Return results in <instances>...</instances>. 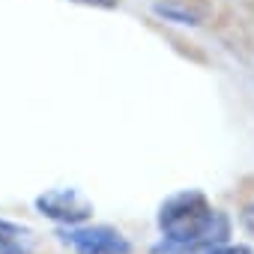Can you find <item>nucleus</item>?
I'll list each match as a JSON object with an SVG mask.
<instances>
[{
  "instance_id": "f257e3e1",
  "label": "nucleus",
  "mask_w": 254,
  "mask_h": 254,
  "mask_svg": "<svg viewBox=\"0 0 254 254\" xmlns=\"http://www.w3.org/2000/svg\"><path fill=\"white\" fill-rule=\"evenodd\" d=\"M159 227L168 236V245L159 248L165 254H174V251L191 254L194 248H203V245L206 248L221 245L230 230L224 212L212 209L200 191H183L171 197L159 212Z\"/></svg>"
},
{
  "instance_id": "f03ea898",
  "label": "nucleus",
  "mask_w": 254,
  "mask_h": 254,
  "mask_svg": "<svg viewBox=\"0 0 254 254\" xmlns=\"http://www.w3.org/2000/svg\"><path fill=\"white\" fill-rule=\"evenodd\" d=\"M78 254H129L132 245L111 227H75L60 233Z\"/></svg>"
},
{
  "instance_id": "7ed1b4c3",
  "label": "nucleus",
  "mask_w": 254,
  "mask_h": 254,
  "mask_svg": "<svg viewBox=\"0 0 254 254\" xmlns=\"http://www.w3.org/2000/svg\"><path fill=\"white\" fill-rule=\"evenodd\" d=\"M39 212L54 218V221H63V224H78L84 218H90L93 206L72 189H60V191H48L36 200Z\"/></svg>"
},
{
  "instance_id": "20e7f679",
  "label": "nucleus",
  "mask_w": 254,
  "mask_h": 254,
  "mask_svg": "<svg viewBox=\"0 0 254 254\" xmlns=\"http://www.w3.org/2000/svg\"><path fill=\"white\" fill-rule=\"evenodd\" d=\"M33 251V233L27 227L0 221V254H30Z\"/></svg>"
},
{
  "instance_id": "39448f33",
  "label": "nucleus",
  "mask_w": 254,
  "mask_h": 254,
  "mask_svg": "<svg viewBox=\"0 0 254 254\" xmlns=\"http://www.w3.org/2000/svg\"><path fill=\"white\" fill-rule=\"evenodd\" d=\"M156 15L174 18V21H180V24H197V15H194V12L180 9V6H174V3H159V6H156Z\"/></svg>"
},
{
  "instance_id": "423d86ee",
  "label": "nucleus",
  "mask_w": 254,
  "mask_h": 254,
  "mask_svg": "<svg viewBox=\"0 0 254 254\" xmlns=\"http://www.w3.org/2000/svg\"><path fill=\"white\" fill-rule=\"evenodd\" d=\"M206 254H251V251L242 245H212V248H206Z\"/></svg>"
},
{
  "instance_id": "0eeeda50",
  "label": "nucleus",
  "mask_w": 254,
  "mask_h": 254,
  "mask_svg": "<svg viewBox=\"0 0 254 254\" xmlns=\"http://www.w3.org/2000/svg\"><path fill=\"white\" fill-rule=\"evenodd\" d=\"M78 3H87V6H102V9H114L117 0H78Z\"/></svg>"
},
{
  "instance_id": "6e6552de",
  "label": "nucleus",
  "mask_w": 254,
  "mask_h": 254,
  "mask_svg": "<svg viewBox=\"0 0 254 254\" xmlns=\"http://www.w3.org/2000/svg\"><path fill=\"white\" fill-rule=\"evenodd\" d=\"M242 221H245V227H248V230L254 233V203H251V206H248V209L242 212Z\"/></svg>"
}]
</instances>
